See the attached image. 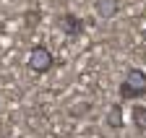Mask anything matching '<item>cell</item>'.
<instances>
[{
  "label": "cell",
  "instance_id": "cell-1",
  "mask_svg": "<svg viewBox=\"0 0 146 138\" xmlns=\"http://www.w3.org/2000/svg\"><path fill=\"white\" fill-rule=\"evenodd\" d=\"M143 94H146V73L141 68H131L120 83V96L123 99H138Z\"/></svg>",
  "mask_w": 146,
  "mask_h": 138
},
{
  "label": "cell",
  "instance_id": "cell-2",
  "mask_svg": "<svg viewBox=\"0 0 146 138\" xmlns=\"http://www.w3.org/2000/svg\"><path fill=\"white\" fill-rule=\"evenodd\" d=\"M52 63H55V57H52V52L44 44L31 47V52H29V68H31L34 73H47L50 68H52Z\"/></svg>",
  "mask_w": 146,
  "mask_h": 138
},
{
  "label": "cell",
  "instance_id": "cell-3",
  "mask_svg": "<svg viewBox=\"0 0 146 138\" xmlns=\"http://www.w3.org/2000/svg\"><path fill=\"white\" fill-rule=\"evenodd\" d=\"M60 29L65 31V34H81V29H84V24H81V18L78 16H73V13H65V16H60Z\"/></svg>",
  "mask_w": 146,
  "mask_h": 138
},
{
  "label": "cell",
  "instance_id": "cell-4",
  "mask_svg": "<svg viewBox=\"0 0 146 138\" xmlns=\"http://www.w3.org/2000/svg\"><path fill=\"white\" fill-rule=\"evenodd\" d=\"M94 8H97V16H99V18H115L120 3H117V0H97Z\"/></svg>",
  "mask_w": 146,
  "mask_h": 138
},
{
  "label": "cell",
  "instance_id": "cell-5",
  "mask_svg": "<svg viewBox=\"0 0 146 138\" xmlns=\"http://www.w3.org/2000/svg\"><path fill=\"white\" fill-rule=\"evenodd\" d=\"M133 125L138 130H146V107L143 104H133Z\"/></svg>",
  "mask_w": 146,
  "mask_h": 138
},
{
  "label": "cell",
  "instance_id": "cell-6",
  "mask_svg": "<svg viewBox=\"0 0 146 138\" xmlns=\"http://www.w3.org/2000/svg\"><path fill=\"white\" fill-rule=\"evenodd\" d=\"M107 125H110V128H123V110H120L117 104L107 112Z\"/></svg>",
  "mask_w": 146,
  "mask_h": 138
}]
</instances>
